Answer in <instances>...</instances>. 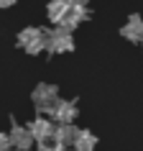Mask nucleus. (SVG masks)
Wrapping results in <instances>:
<instances>
[{"mask_svg":"<svg viewBox=\"0 0 143 151\" xmlns=\"http://www.w3.org/2000/svg\"><path fill=\"white\" fill-rule=\"evenodd\" d=\"M31 100H33V105H36V110L39 113H44V115H51L54 113V108L59 105V90L54 87V85H36V90H33V95H31Z\"/></svg>","mask_w":143,"mask_h":151,"instance_id":"1","label":"nucleus"},{"mask_svg":"<svg viewBox=\"0 0 143 151\" xmlns=\"http://www.w3.org/2000/svg\"><path fill=\"white\" fill-rule=\"evenodd\" d=\"M44 39H46V51H51V54H64V51H72L74 49L72 33L59 28V26H56L54 31H46L44 28Z\"/></svg>","mask_w":143,"mask_h":151,"instance_id":"2","label":"nucleus"},{"mask_svg":"<svg viewBox=\"0 0 143 151\" xmlns=\"http://www.w3.org/2000/svg\"><path fill=\"white\" fill-rule=\"evenodd\" d=\"M18 46L28 51V54H41L46 49V39H44V28H36V26H28L18 33Z\"/></svg>","mask_w":143,"mask_h":151,"instance_id":"3","label":"nucleus"},{"mask_svg":"<svg viewBox=\"0 0 143 151\" xmlns=\"http://www.w3.org/2000/svg\"><path fill=\"white\" fill-rule=\"evenodd\" d=\"M28 131H31V136H33V141L36 143H44V141H51L56 136V126H54V120H49V118H36L28 126Z\"/></svg>","mask_w":143,"mask_h":151,"instance_id":"4","label":"nucleus"},{"mask_svg":"<svg viewBox=\"0 0 143 151\" xmlns=\"http://www.w3.org/2000/svg\"><path fill=\"white\" fill-rule=\"evenodd\" d=\"M8 141L16 151H28L36 143L31 131H28V126H18V123H13V128H10V133H8Z\"/></svg>","mask_w":143,"mask_h":151,"instance_id":"5","label":"nucleus"},{"mask_svg":"<svg viewBox=\"0 0 143 151\" xmlns=\"http://www.w3.org/2000/svg\"><path fill=\"white\" fill-rule=\"evenodd\" d=\"M54 120H59V126H66V123H74L77 118V103L74 100H59V105L54 108Z\"/></svg>","mask_w":143,"mask_h":151,"instance_id":"6","label":"nucleus"},{"mask_svg":"<svg viewBox=\"0 0 143 151\" xmlns=\"http://www.w3.org/2000/svg\"><path fill=\"white\" fill-rule=\"evenodd\" d=\"M120 33H123L128 41H143V18L141 16H130L128 23L120 28Z\"/></svg>","mask_w":143,"mask_h":151,"instance_id":"7","label":"nucleus"},{"mask_svg":"<svg viewBox=\"0 0 143 151\" xmlns=\"http://www.w3.org/2000/svg\"><path fill=\"white\" fill-rule=\"evenodd\" d=\"M77 133H79V128L74 126V123H66V126H56V143L59 146H74V141H77Z\"/></svg>","mask_w":143,"mask_h":151,"instance_id":"8","label":"nucleus"},{"mask_svg":"<svg viewBox=\"0 0 143 151\" xmlns=\"http://www.w3.org/2000/svg\"><path fill=\"white\" fill-rule=\"evenodd\" d=\"M69 8H72V0H51V3H49V8H46L51 23L59 26V23L64 21V16L69 13Z\"/></svg>","mask_w":143,"mask_h":151,"instance_id":"9","label":"nucleus"},{"mask_svg":"<svg viewBox=\"0 0 143 151\" xmlns=\"http://www.w3.org/2000/svg\"><path fill=\"white\" fill-rule=\"evenodd\" d=\"M97 146V136L92 131H79L77 141H74V151H92Z\"/></svg>","mask_w":143,"mask_h":151,"instance_id":"10","label":"nucleus"},{"mask_svg":"<svg viewBox=\"0 0 143 151\" xmlns=\"http://www.w3.org/2000/svg\"><path fill=\"white\" fill-rule=\"evenodd\" d=\"M13 146H10V141H8V133H3L0 131V151H10Z\"/></svg>","mask_w":143,"mask_h":151,"instance_id":"11","label":"nucleus"},{"mask_svg":"<svg viewBox=\"0 0 143 151\" xmlns=\"http://www.w3.org/2000/svg\"><path fill=\"white\" fill-rule=\"evenodd\" d=\"M18 0H0V8H10V5H16Z\"/></svg>","mask_w":143,"mask_h":151,"instance_id":"12","label":"nucleus"},{"mask_svg":"<svg viewBox=\"0 0 143 151\" xmlns=\"http://www.w3.org/2000/svg\"><path fill=\"white\" fill-rule=\"evenodd\" d=\"M66 151H69V149H66Z\"/></svg>","mask_w":143,"mask_h":151,"instance_id":"13","label":"nucleus"},{"mask_svg":"<svg viewBox=\"0 0 143 151\" xmlns=\"http://www.w3.org/2000/svg\"><path fill=\"white\" fill-rule=\"evenodd\" d=\"M141 44H143V41H141Z\"/></svg>","mask_w":143,"mask_h":151,"instance_id":"14","label":"nucleus"}]
</instances>
